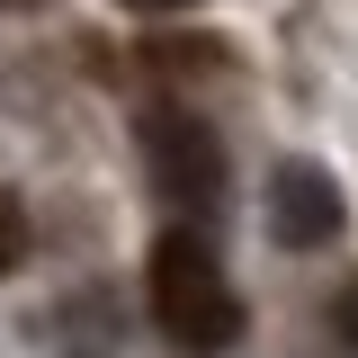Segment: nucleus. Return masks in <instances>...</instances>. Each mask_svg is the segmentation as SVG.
I'll return each mask as SVG.
<instances>
[{
    "label": "nucleus",
    "instance_id": "f257e3e1",
    "mask_svg": "<svg viewBox=\"0 0 358 358\" xmlns=\"http://www.w3.org/2000/svg\"><path fill=\"white\" fill-rule=\"evenodd\" d=\"M152 322H162V341L179 358H215L242 341V305H233V278H224L215 242L197 233V224H171L162 242H152Z\"/></svg>",
    "mask_w": 358,
    "mask_h": 358
},
{
    "label": "nucleus",
    "instance_id": "f03ea898",
    "mask_svg": "<svg viewBox=\"0 0 358 358\" xmlns=\"http://www.w3.org/2000/svg\"><path fill=\"white\" fill-rule=\"evenodd\" d=\"M143 162H152V188H162V206L179 224H206L224 197V143L206 117H188V108H152L143 117Z\"/></svg>",
    "mask_w": 358,
    "mask_h": 358
},
{
    "label": "nucleus",
    "instance_id": "7ed1b4c3",
    "mask_svg": "<svg viewBox=\"0 0 358 358\" xmlns=\"http://www.w3.org/2000/svg\"><path fill=\"white\" fill-rule=\"evenodd\" d=\"M268 224H278V242H296V251H322V242H341L350 206H341L331 171H313V162H287V171L268 179Z\"/></svg>",
    "mask_w": 358,
    "mask_h": 358
},
{
    "label": "nucleus",
    "instance_id": "20e7f679",
    "mask_svg": "<svg viewBox=\"0 0 358 358\" xmlns=\"http://www.w3.org/2000/svg\"><path fill=\"white\" fill-rule=\"evenodd\" d=\"M27 260V215H18V197H0V278Z\"/></svg>",
    "mask_w": 358,
    "mask_h": 358
},
{
    "label": "nucleus",
    "instance_id": "39448f33",
    "mask_svg": "<svg viewBox=\"0 0 358 358\" xmlns=\"http://www.w3.org/2000/svg\"><path fill=\"white\" fill-rule=\"evenodd\" d=\"M331 331H341V350H358V287H341V305H331Z\"/></svg>",
    "mask_w": 358,
    "mask_h": 358
},
{
    "label": "nucleus",
    "instance_id": "423d86ee",
    "mask_svg": "<svg viewBox=\"0 0 358 358\" xmlns=\"http://www.w3.org/2000/svg\"><path fill=\"white\" fill-rule=\"evenodd\" d=\"M126 9H143V18H179V9H197V0H126Z\"/></svg>",
    "mask_w": 358,
    "mask_h": 358
},
{
    "label": "nucleus",
    "instance_id": "0eeeda50",
    "mask_svg": "<svg viewBox=\"0 0 358 358\" xmlns=\"http://www.w3.org/2000/svg\"><path fill=\"white\" fill-rule=\"evenodd\" d=\"M0 9H27V0H0Z\"/></svg>",
    "mask_w": 358,
    "mask_h": 358
}]
</instances>
